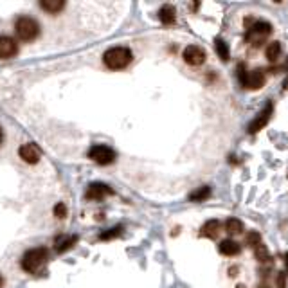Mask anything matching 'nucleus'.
<instances>
[{
  "label": "nucleus",
  "instance_id": "obj_13",
  "mask_svg": "<svg viewBox=\"0 0 288 288\" xmlns=\"http://www.w3.org/2000/svg\"><path fill=\"white\" fill-rule=\"evenodd\" d=\"M158 18H160V22L166 24V26L175 24V20H176L175 8H173V6H162L160 11H158Z\"/></svg>",
  "mask_w": 288,
  "mask_h": 288
},
{
  "label": "nucleus",
  "instance_id": "obj_1",
  "mask_svg": "<svg viewBox=\"0 0 288 288\" xmlns=\"http://www.w3.org/2000/svg\"><path fill=\"white\" fill-rule=\"evenodd\" d=\"M132 50L126 47H112L103 54V62L110 70H121L128 67L132 62Z\"/></svg>",
  "mask_w": 288,
  "mask_h": 288
},
{
  "label": "nucleus",
  "instance_id": "obj_6",
  "mask_svg": "<svg viewBox=\"0 0 288 288\" xmlns=\"http://www.w3.org/2000/svg\"><path fill=\"white\" fill-rule=\"evenodd\" d=\"M18 155H20V158H22L24 162H27V164H36V162L42 158V150L38 144L27 142L24 144V146H20Z\"/></svg>",
  "mask_w": 288,
  "mask_h": 288
},
{
  "label": "nucleus",
  "instance_id": "obj_17",
  "mask_svg": "<svg viewBox=\"0 0 288 288\" xmlns=\"http://www.w3.org/2000/svg\"><path fill=\"white\" fill-rule=\"evenodd\" d=\"M225 230L229 234H242L243 232V224L238 218H229L225 222Z\"/></svg>",
  "mask_w": 288,
  "mask_h": 288
},
{
  "label": "nucleus",
  "instance_id": "obj_27",
  "mask_svg": "<svg viewBox=\"0 0 288 288\" xmlns=\"http://www.w3.org/2000/svg\"><path fill=\"white\" fill-rule=\"evenodd\" d=\"M2 284H4V279H2V276H0V288H2Z\"/></svg>",
  "mask_w": 288,
  "mask_h": 288
},
{
  "label": "nucleus",
  "instance_id": "obj_10",
  "mask_svg": "<svg viewBox=\"0 0 288 288\" xmlns=\"http://www.w3.org/2000/svg\"><path fill=\"white\" fill-rule=\"evenodd\" d=\"M108 194H112V189L104 184H99V182L90 184L88 189H86V198L88 200H101V198L108 196Z\"/></svg>",
  "mask_w": 288,
  "mask_h": 288
},
{
  "label": "nucleus",
  "instance_id": "obj_25",
  "mask_svg": "<svg viewBox=\"0 0 288 288\" xmlns=\"http://www.w3.org/2000/svg\"><path fill=\"white\" fill-rule=\"evenodd\" d=\"M276 284H278V288H286V274H284V272H278V276H276Z\"/></svg>",
  "mask_w": 288,
  "mask_h": 288
},
{
  "label": "nucleus",
  "instance_id": "obj_26",
  "mask_svg": "<svg viewBox=\"0 0 288 288\" xmlns=\"http://www.w3.org/2000/svg\"><path fill=\"white\" fill-rule=\"evenodd\" d=\"M284 265H286V272H288V252L284 254Z\"/></svg>",
  "mask_w": 288,
  "mask_h": 288
},
{
  "label": "nucleus",
  "instance_id": "obj_11",
  "mask_svg": "<svg viewBox=\"0 0 288 288\" xmlns=\"http://www.w3.org/2000/svg\"><path fill=\"white\" fill-rule=\"evenodd\" d=\"M265 83V76H263V72L261 70H252V72H247V76L243 80V86H247L250 90H258L263 86Z\"/></svg>",
  "mask_w": 288,
  "mask_h": 288
},
{
  "label": "nucleus",
  "instance_id": "obj_23",
  "mask_svg": "<svg viewBox=\"0 0 288 288\" xmlns=\"http://www.w3.org/2000/svg\"><path fill=\"white\" fill-rule=\"evenodd\" d=\"M121 234V227H114V229H110L108 232H103L99 238L101 240H110V238H116V236H119Z\"/></svg>",
  "mask_w": 288,
  "mask_h": 288
},
{
  "label": "nucleus",
  "instance_id": "obj_7",
  "mask_svg": "<svg viewBox=\"0 0 288 288\" xmlns=\"http://www.w3.org/2000/svg\"><path fill=\"white\" fill-rule=\"evenodd\" d=\"M184 62L188 65H193V67H198L206 62V50L198 45H189L184 49Z\"/></svg>",
  "mask_w": 288,
  "mask_h": 288
},
{
  "label": "nucleus",
  "instance_id": "obj_16",
  "mask_svg": "<svg viewBox=\"0 0 288 288\" xmlns=\"http://www.w3.org/2000/svg\"><path fill=\"white\" fill-rule=\"evenodd\" d=\"M76 242H78L76 236H60V238L56 240V252L62 254V252L68 250Z\"/></svg>",
  "mask_w": 288,
  "mask_h": 288
},
{
  "label": "nucleus",
  "instance_id": "obj_9",
  "mask_svg": "<svg viewBox=\"0 0 288 288\" xmlns=\"http://www.w3.org/2000/svg\"><path fill=\"white\" fill-rule=\"evenodd\" d=\"M272 32V26L268 22H256L254 26L250 27V31H248V38L254 40V45H258V42L261 38H265Z\"/></svg>",
  "mask_w": 288,
  "mask_h": 288
},
{
  "label": "nucleus",
  "instance_id": "obj_8",
  "mask_svg": "<svg viewBox=\"0 0 288 288\" xmlns=\"http://www.w3.org/2000/svg\"><path fill=\"white\" fill-rule=\"evenodd\" d=\"M18 52V45L13 38L9 36H0V60H9L13 58Z\"/></svg>",
  "mask_w": 288,
  "mask_h": 288
},
{
  "label": "nucleus",
  "instance_id": "obj_22",
  "mask_svg": "<svg viewBox=\"0 0 288 288\" xmlns=\"http://www.w3.org/2000/svg\"><path fill=\"white\" fill-rule=\"evenodd\" d=\"M254 254H256L258 261H270V254H268V248L261 243V245H258L256 248H254Z\"/></svg>",
  "mask_w": 288,
  "mask_h": 288
},
{
  "label": "nucleus",
  "instance_id": "obj_4",
  "mask_svg": "<svg viewBox=\"0 0 288 288\" xmlns=\"http://www.w3.org/2000/svg\"><path fill=\"white\" fill-rule=\"evenodd\" d=\"M88 157L96 162V164H101V166H108L116 160V152H114L110 146H104V144H94L92 148L88 150Z\"/></svg>",
  "mask_w": 288,
  "mask_h": 288
},
{
  "label": "nucleus",
  "instance_id": "obj_20",
  "mask_svg": "<svg viewBox=\"0 0 288 288\" xmlns=\"http://www.w3.org/2000/svg\"><path fill=\"white\" fill-rule=\"evenodd\" d=\"M279 54H281V45H279V42L268 44V47H266V58H268V62L274 63L276 60L279 58Z\"/></svg>",
  "mask_w": 288,
  "mask_h": 288
},
{
  "label": "nucleus",
  "instance_id": "obj_28",
  "mask_svg": "<svg viewBox=\"0 0 288 288\" xmlns=\"http://www.w3.org/2000/svg\"><path fill=\"white\" fill-rule=\"evenodd\" d=\"M0 142H2V128H0Z\"/></svg>",
  "mask_w": 288,
  "mask_h": 288
},
{
  "label": "nucleus",
  "instance_id": "obj_19",
  "mask_svg": "<svg viewBox=\"0 0 288 288\" xmlns=\"http://www.w3.org/2000/svg\"><path fill=\"white\" fill-rule=\"evenodd\" d=\"M214 49H216V54H218V56H220L224 62H229V56H230L229 45L225 44L224 40H216L214 42Z\"/></svg>",
  "mask_w": 288,
  "mask_h": 288
},
{
  "label": "nucleus",
  "instance_id": "obj_3",
  "mask_svg": "<svg viewBox=\"0 0 288 288\" xmlns=\"http://www.w3.org/2000/svg\"><path fill=\"white\" fill-rule=\"evenodd\" d=\"M14 32L22 42H32L40 34V24L31 16H20L14 24Z\"/></svg>",
  "mask_w": 288,
  "mask_h": 288
},
{
  "label": "nucleus",
  "instance_id": "obj_24",
  "mask_svg": "<svg viewBox=\"0 0 288 288\" xmlns=\"http://www.w3.org/2000/svg\"><path fill=\"white\" fill-rule=\"evenodd\" d=\"M54 214H56V218H65V216H67V207H65V204H58V206L54 207Z\"/></svg>",
  "mask_w": 288,
  "mask_h": 288
},
{
  "label": "nucleus",
  "instance_id": "obj_15",
  "mask_svg": "<svg viewBox=\"0 0 288 288\" xmlns=\"http://www.w3.org/2000/svg\"><path fill=\"white\" fill-rule=\"evenodd\" d=\"M218 232H220V222L218 220H209L204 224L202 227V236H206V238H216L218 236Z\"/></svg>",
  "mask_w": 288,
  "mask_h": 288
},
{
  "label": "nucleus",
  "instance_id": "obj_12",
  "mask_svg": "<svg viewBox=\"0 0 288 288\" xmlns=\"http://www.w3.org/2000/svg\"><path fill=\"white\" fill-rule=\"evenodd\" d=\"M218 250H220V254H224V256H236V254H240L242 247H240L234 240H224V242H220V245H218Z\"/></svg>",
  "mask_w": 288,
  "mask_h": 288
},
{
  "label": "nucleus",
  "instance_id": "obj_14",
  "mask_svg": "<svg viewBox=\"0 0 288 288\" xmlns=\"http://www.w3.org/2000/svg\"><path fill=\"white\" fill-rule=\"evenodd\" d=\"M40 8L44 9V11H47V13L56 14L65 8V2H63V0H42Z\"/></svg>",
  "mask_w": 288,
  "mask_h": 288
},
{
  "label": "nucleus",
  "instance_id": "obj_5",
  "mask_svg": "<svg viewBox=\"0 0 288 288\" xmlns=\"http://www.w3.org/2000/svg\"><path fill=\"white\" fill-rule=\"evenodd\" d=\"M272 112H274V104H272V101H268V103L265 104V108H263V110L258 114L256 119H254V121L248 124V128H247L248 134H258L260 130H263V126H265L266 122L270 121V116H272Z\"/></svg>",
  "mask_w": 288,
  "mask_h": 288
},
{
  "label": "nucleus",
  "instance_id": "obj_2",
  "mask_svg": "<svg viewBox=\"0 0 288 288\" xmlns=\"http://www.w3.org/2000/svg\"><path fill=\"white\" fill-rule=\"evenodd\" d=\"M47 258H49V252L44 247H36L27 250L22 258V268L29 274H36L44 268V265L47 263Z\"/></svg>",
  "mask_w": 288,
  "mask_h": 288
},
{
  "label": "nucleus",
  "instance_id": "obj_21",
  "mask_svg": "<svg viewBox=\"0 0 288 288\" xmlns=\"http://www.w3.org/2000/svg\"><path fill=\"white\" fill-rule=\"evenodd\" d=\"M245 243L248 247L256 248L258 245H261V234L258 230H248V234L245 236Z\"/></svg>",
  "mask_w": 288,
  "mask_h": 288
},
{
  "label": "nucleus",
  "instance_id": "obj_18",
  "mask_svg": "<svg viewBox=\"0 0 288 288\" xmlns=\"http://www.w3.org/2000/svg\"><path fill=\"white\" fill-rule=\"evenodd\" d=\"M209 194H211V189L207 188V186H202V188H198L196 191H193V193L189 194V200L191 202H202Z\"/></svg>",
  "mask_w": 288,
  "mask_h": 288
},
{
  "label": "nucleus",
  "instance_id": "obj_29",
  "mask_svg": "<svg viewBox=\"0 0 288 288\" xmlns=\"http://www.w3.org/2000/svg\"><path fill=\"white\" fill-rule=\"evenodd\" d=\"M284 68H286V70H288V60H286V63H284Z\"/></svg>",
  "mask_w": 288,
  "mask_h": 288
}]
</instances>
